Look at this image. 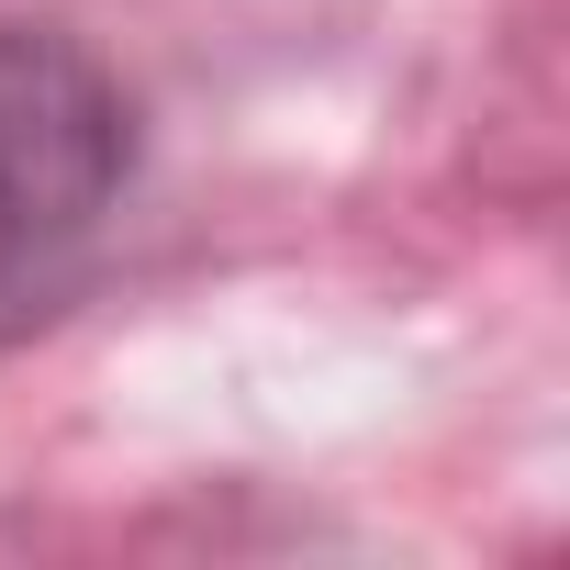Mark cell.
Instances as JSON below:
<instances>
[{
  "mask_svg": "<svg viewBox=\"0 0 570 570\" xmlns=\"http://www.w3.org/2000/svg\"><path fill=\"white\" fill-rule=\"evenodd\" d=\"M135 179V101L46 23H0V347L57 325L112 246Z\"/></svg>",
  "mask_w": 570,
  "mask_h": 570,
  "instance_id": "1",
  "label": "cell"
}]
</instances>
